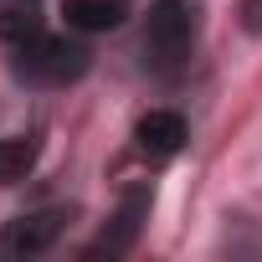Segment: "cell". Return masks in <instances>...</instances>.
Masks as SVG:
<instances>
[{
  "instance_id": "1",
  "label": "cell",
  "mask_w": 262,
  "mask_h": 262,
  "mask_svg": "<svg viewBox=\"0 0 262 262\" xmlns=\"http://www.w3.org/2000/svg\"><path fill=\"white\" fill-rule=\"evenodd\" d=\"M201 41V0H155L144 21V62L160 77H175Z\"/></svg>"
},
{
  "instance_id": "2",
  "label": "cell",
  "mask_w": 262,
  "mask_h": 262,
  "mask_svg": "<svg viewBox=\"0 0 262 262\" xmlns=\"http://www.w3.org/2000/svg\"><path fill=\"white\" fill-rule=\"evenodd\" d=\"M88 47H77V41H67V36H47V31H36L31 41H21L16 47V77H26V82H36V88H67V82H77L82 72H88Z\"/></svg>"
},
{
  "instance_id": "3",
  "label": "cell",
  "mask_w": 262,
  "mask_h": 262,
  "mask_svg": "<svg viewBox=\"0 0 262 262\" xmlns=\"http://www.w3.org/2000/svg\"><path fill=\"white\" fill-rule=\"evenodd\" d=\"M67 231V211L62 206H47V211H26L16 221L0 226V262H26V257H41L57 247V236Z\"/></svg>"
},
{
  "instance_id": "4",
  "label": "cell",
  "mask_w": 262,
  "mask_h": 262,
  "mask_svg": "<svg viewBox=\"0 0 262 262\" xmlns=\"http://www.w3.org/2000/svg\"><path fill=\"white\" fill-rule=\"evenodd\" d=\"M149 206H155V190H149V185H128L123 201H118V211H113V221H108L103 236L88 247V257H123L128 247L139 242V231H144V221H149Z\"/></svg>"
},
{
  "instance_id": "5",
  "label": "cell",
  "mask_w": 262,
  "mask_h": 262,
  "mask_svg": "<svg viewBox=\"0 0 262 262\" xmlns=\"http://www.w3.org/2000/svg\"><path fill=\"white\" fill-rule=\"evenodd\" d=\"M134 144H139V155H149V160L180 155V149H185V118L170 113V108H149V113L134 123Z\"/></svg>"
},
{
  "instance_id": "6",
  "label": "cell",
  "mask_w": 262,
  "mask_h": 262,
  "mask_svg": "<svg viewBox=\"0 0 262 262\" xmlns=\"http://www.w3.org/2000/svg\"><path fill=\"white\" fill-rule=\"evenodd\" d=\"M62 16H67V26H77V31H113V26L123 21L118 0H62Z\"/></svg>"
},
{
  "instance_id": "7",
  "label": "cell",
  "mask_w": 262,
  "mask_h": 262,
  "mask_svg": "<svg viewBox=\"0 0 262 262\" xmlns=\"http://www.w3.org/2000/svg\"><path fill=\"white\" fill-rule=\"evenodd\" d=\"M36 155H41V144H36L31 134H11V139H0V185L26 180L31 165H36Z\"/></svg>"
},
{
  "instance_id": "8",
  "label": "cell",
  "mask_w": 262,
  "mask_h": 262,
  "mask_svg": "<svg viewBox=\"0 0 262 262\" xmlns=\"http://www.w3.org/2000/svg\"><path fill=\"white\" fill-rule=\"evenodd\" d=\"M41 31V16H36V0H0V41H31Z\"/></svg>"
},
{
  "instance_id": "9",
  "label": "cell",
  "mask_w": 262,
  "mask_h": 262,
  "mask_svg": "<svg viewBox=\"0 0 262 262\" xmlns=\"http://www.w3.org/2000/svg\"><path fill=\"white\" fill-rule=\"evenodd\" d=\"M242 26L252 36H262V0H242Z\"/></svg>"
}]
</instances>
